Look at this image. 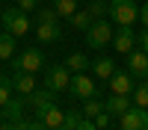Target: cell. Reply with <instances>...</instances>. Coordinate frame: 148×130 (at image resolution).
<instances>
[{"label":"cell","instance_id":"27","mask_svg":"<svg viewBox=\"0 0 148 130\" xmlns=\"http://www.w3.org/2000/svg\"><path fill=\"white\" fill-rule=\"evenodd\" d=\"M80 121H83V115H80L77 110H68V112H65V121H62V127H59V130H77Z\"/></svg>","mask_w":148,"mask_h":130},{"label":"cell","instance_id":"24","mask_svg":"<svg viewBox=\"0 0 148 130\" xmlns=\"http://www.w3.org/2000/svg\"><path fill=\"white\" fill-rule=\"evenodd\" d=\"M133 103L136 106H148V80H139L133 89Z\"/></svg>","mask_w":148,"mask_h":130},{"label":"cell","instance_id":"28","mask_svg":"<svg viewBox=\"0 0 148 130\" xmlns=\"http://www.w3.org/2000/svg\"><path fill=\"white\" fill-rule=\"evenodd\" d=\"M36 6H39V0H18V9L21 12H33Z\"/></svg>","mask_w":148,"mask_h":130},{"label":"cell","instance_id":"7","mask_svg":"<svg viewBox=\"0 0 148 130\" xmlns=\"http://www.w3.org/2000/svg\"><path fill=\"white\" fill-rule=\"evenodd\" d=\"M71 74H74V71H71L68 65H53L51 71H47L45 83H47V89H51V92H62V89L71 86Z\"/></svg>","mask_w":148,"mask_h":130},{"label":"cell","instance_id":"16","mask_svg":"<svg viewBox=\"0 0 148 130\" xmlns=\"http://www.w3.org/2000/svg\"><path fill=\"white\" fill-rule=\"evenodd\" d=\"M92 71H95L98 77H104V80H110V77L116 74V65H113V59H107V56H98L95 62H92Z\"/></svg>","mask_w":148,"mask_h":130},{"label":"cell","instance_id":"25","mask_svg":"<svg viewBox=\"0 0 148 130\" xmlns=\"http://www.w3.org/2000/svg\"><path fill=\"white\" fill-rule=\"evenodd\" d=\"M86 9H89V15H92L95 21H101V18H107V9H110V3H104V0H92V3L86 6Z\"/></svg>","mask_w":148,"mask_h":130},{"label":"cell","instance_id":"11","mask_svg":"<svg viewBox=\"0 0 148 130\" xmlns=\"http://www.w3.org/2000/svg\"><path fill=\"white\" fill-rule=\"evenodd\" d=\"M107 83H110V92H113V95H130L133 89H136V86H133V74H130V71H116Z\"/></svg>","mask_w":148,"mask_h":130},{"label":"cell","instance_id":"14","mask_svg":"<svg viewBox=\"0 0 148 130\" xmlns=\"http://www.w3.org/2000/svg\"><path fill=\"white\" fill-rule=\"evenodd\" d=\"M36 39L39 42H59L62 30H59V24H36Z\"/></svg>","mask_w":148,"mask_h":130},{"label":"cell","instance_id":"8","mask_svg":"<svg viewBox=\"0 0 148 130\" xmlns=\"http://www.w3.org/2000/svg\"><path fill=\"white\" fill-rule=\"evenodd\" d=\"M136 44H139V35H136V30H133V27H119V30H116V35H113V47H116L119 53L127 56Z\"/></svg>","mask_w":148,"mask_h":130},{"label":"cell","instance_id":"9","mask_svg":"<svg viewBox=\"0 0 148 130\" xmlns=\"http://www.w3.org/2000/svg\"><path fill=\"white\" fill-rule=\"evenodd\" d=\"M21 101H24V103H30L33 110H36V118H39L45 110H51V106H53V92H51V89H45V92L36 89L33 95H24Z\"/></svg>","mask_w":148,"mask_h":130},{"label":"cell","instance_id":"6","mask_svg":"<svg viewBox=\"0 0 148 130\" xmlns=\"http://www.w3.org/2000/svg\"><path fill=\"white\" fill-rule=\"evenodd\" d=\"M42 65H45V56L36 50V47H30V50H24V53H18L12 59V68L15 71H30V74L42 71Z\"/></svg>","mask_w":148,"mask_h":130},{"label":"cell","instance_id":"22","mask_svg":"<svg viewBox=\"0 0 148 130\" xmlns=\"http://www.w3.org/2000/svg\"><path fill=\"white\" fill-rule=\"evenodd\" d=\"M53 9L59 12V18H71L77 12V0H53Z\"/></svg>","mask_w":148,"mask_h":130},{"label":"cell","instance_id":"21","mask_svg":"<svg viewBox=\"0 0 148 130\" xmlns=\"http://www.w3.org/2000/svg\"><path fill=\"white\" fill-rule=\"evenodd\" d=\"M101 112H107L104 101H86V103H83V118H92V121H95Z\"/></svg>","mask_w":148,"mask_h":130},{"label":"cell","instance_id":"12","mask_svg":"<svg viewBox=\"0 0 148 130\" xmlns=\"http://www.w3.org/2000/svg\"><path fill=\"white\" fill-rule=\"evenodd\" d=\"M104 106H107V112L110 115H116V118H121L127 110H130V95H110V98L104 101Z\"/></svg>","mask_w":148,"mask_h":130},{"label":"cell","instance_id":"20","mask_svg":"<svg viewBox=\"0 0 148 130\" xmlns=\"http://www.w3.org/2000/svg\"><path fill=\"white\" fill-rule=\"evenodd\" d=\"M12 77H6V74H0V110H3V106L12 101Z\"/></svg>","mask_w":148,"mask_h":130},{"label":"cell","instance_id":"5","mask_svg":"<svg viewBox=\"0 0 148 130\" xmlns=\"http://www.w3.org/2000/svg\"><path fill=\"white\" fill-rule=\"evenodd\" d=\"M121 130H148V106H136L133 103L130 110L119 118Z\"/></svg>","mask_w":148,"mask_h":130},{"label":"cell","instance_id":"32","mask_svg":"<svg viewBox=\"0 0 148 130\" xmlns=\"http://www.w3.org/2000/svg\"><path fill=\"white\" fill-rule=\"evenodd\" d=\"M0 130H15V127H12V124H0Z\"/></svg>","mask_w":148,"mask_h":130},{"label":"cell","instance_id":"31","mask_svg":"<svg viewBox=\"0 0 148 130\" xmlns=\"http://www.w3.org/2000/svg\"><path fill=\"white\" fill-rule=\"evenodd\" d=\"M139 21L148 27V3H142V6H139Z\"/></svg>","mask_w":148,"mask_h":130},{"label":"cell","instance_id":"4","mask_svg":"<svg viewBox=\"0 0 148 130\" xmlns=\"http://www.w3.org/2000/svg\"><path fill=\"white\" fill-rule=\"evenodd\" d=\"M68 92L74 95L77 101H89V98H95V80L92 77H86V71H77V74H71V86H68Z\"/></svg>","mask_w":148,"mask_h":130},{"label":"cell","instance_id":"18","mask_svg":"<svg viewBox=\"0 0 148 130\" xmlns=\"http://www.w3.org/2000/svg\"><path fill=\"white\" fill-rule=\"evenodd\" d=\"M71 24H74V27H77V30H89L92 27V24H95V18L89 15V9H77V12H74V15H71Z\"/></svg>","mask_w":148,"mask_h":130},{"label":"cell","instance_id":"26","mask_svg":"<svg viewBox=\"0 0 148 130\" xmlns=\"http://www.w3.org/2000/svg\"><path fill=\"white\" fill-rule=\"evenodd\" d=\"M21 110H24V101H9V103L3 106V112H6L9 121H18V118H21Z\"/></svg>","mask_w":148,"mask_h":130},{"label":"cell","instance_id":"33","mask_svg":"<svg viewBox=\"0 0 148 130\" xmlns=\"http://www.w3.org/2000/svg\"><path fill=\"white\" fill-rule=\"evenodd\" d=\"M0 118H3V110H0Z\"/></svg>","mask_w":148,"mask_h":130},{"label":"cell","instance_id":"3","mask_svg":"<svg viewBox=\"0 0 148 130\" xmlns=\"http://www.w3.org/2000/svg\"><path fill=\"white\" fill-rule=\"evenodd\" d=\"M3 27H6V33H12V35H24V33H30L27 12H21L18 6L6 9V12H3Z\"/></svg>","mask_w":148,"mask_h":130},{"label":"cell","instance_id":"1","mask_svg":"<svg viewBox=\"0 0 148 130\" xmlns=\"http://www.w3.org/2000/svg\"><path fill=\"white\" fill-rule=\"evenodd\" d=\"M107 18L116 24V27H133V21L139 18V6L136 0H110Z\"/></svg>","mask_w":148,"mask_h":130},{"label":"cell","instance_id":"23","mask_svg":"<svg viewBox=\"0 0 148 130\" xmlns=\"http://www.w3.org/2000/svg\"><path fill=\"white\" fill-rule=\"evenodd\" d=\"M36 24H59V12H56L53 6L39 9V12H36Z\"/></svg>","mask_w":148,"mask_h":130},{"label":"cell","instance_id":"15","mask_svg":"<svg viewBox=\"0 0 148 130\" xmlns=\"http://www.w3.org/2000/svg\"><path fill=\"white\" fill-rule=\"evenodd\" d=\"M39 118H42V121H45L47 127H51V130H59V127H62V121H65V112H62V110H59V106L53 103L51 110H45Z\"/></svg>","mask_w":148,"mask_h":130},{"label":"cell","instance_id":"2","mask_svg":"<svg viewBox=\"0 0 148 130\" xmlns=\"http://www.w3.org/2000/svg\"><path fill=\"white\" fill-rule=\"evenodd\" d=\"M113 35H116L113 24L107 18H101V21H95L92 27L86 30V47H89V50H104L107 44H113Z\"/></svg>","mask_w":148,"mask_h":130},{"label":"cell","instance_id":"13","mask_svg":"<svg viewBox=\"0 0 148 130\" xmlns=\"http://www.w3.org/2000/svg\"><path fill=\"white\" fill-rule=\"evenodd\" d=\"M12 86H15V92H21V95H33L36 92V74H30V71H15Z\"/></svg>","mask_w":148,"mask_h":130},{"label":"cell","instance_id":"10","mask_svg":"<svg viewBox=\"0 0 148 130\" xmlns=\"http://www.w3.org/2000/svg\"><path fill=\"white\" fill-rule=\"evenodd\" d=\"M127 71L133 77H139V80H148V53L142 50V47L127 53Z\"/></svg>","mask_w":148,"mask_h":130},{"label":"cell","instance_id":"30","mask_svg":"<svg viewBox=\"0 0 148 130\" xmlns=\"http://www.w3.org/2000/svg\"><path fill=\"white\" fill-rule=\"evenodd\" d=\"M139 47H142V50L148 53V27H145V30L139 33Z\"/></svg>","mask_w":148,"mask_h":130},{"label":"cell","instance_id":"17","mask_svg":"<svg viewBox=\"0 0 148 130\" xmlns=\"http://www.w3.org/2000/svg\"><path fill=\"white\" fill-rule=\"evenodd\" d=\"M15 39L18 35H12V33H0V59H12V53H15Z\"/></svg>","mask_w":148,"mask_h":130},{"label":"cell","instance_id":"29","mask_svg":"<svg viewBox=\"0 0 148 130\" xmlns=\"http://www.w3.org/2000/svg\"><path fill=\"white\" fill-rule=\"evenodd\" d=\"M77 130H101V127H98V121H92V118H83L77 124Z\"/></svg>","mask_w":148,"mask_h":130},{"label":"cell","instance_id":"19","mask_svg":"<svg viewBox=\"0 0 148 130\" xmlns=\"http://www.w3.org/2000/svg\"><path fill=\"white\" fill-rule=\"evenodd\" d=\"M65 65L74 71V74H77V71H86V68H89V56H86V53H68Z\"/></svg>","mask_w":148,"mask_h":130}]
</instances>
